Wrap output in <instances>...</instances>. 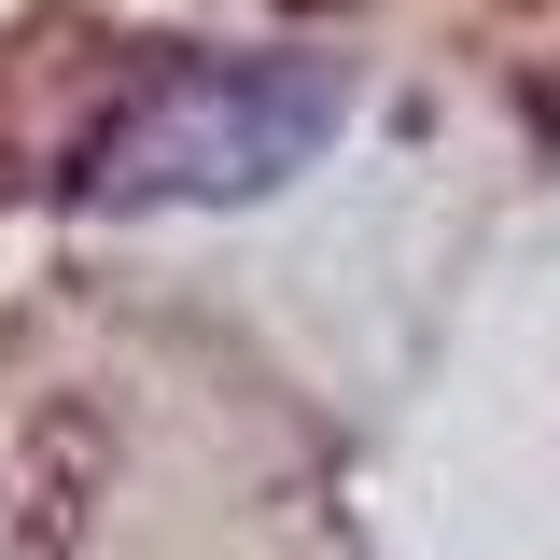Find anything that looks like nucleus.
Masks as SVG:
<instances>
[{"label": "nucleus", "instance_id": "f257e3e1", "mask_svg": "<svg viewBox=\"0 0 560 560\" xmlns=\"http://www.w3.org/2000/svg\"><path fill=\"white\" fill-rule=\"evenodd\" d=\"M337 127H350L337 57H183L84 140L70 197H98V210H238V197H280Z\"/></svg>", "mask_w": 560, "mask_h": 560}]
</instances>
